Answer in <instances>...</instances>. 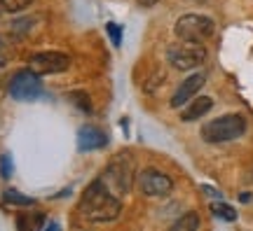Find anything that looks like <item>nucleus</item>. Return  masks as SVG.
<instances>
[{
    "mask_svg": "<svg viewBox=\"0 0 253 231\" xmlns=\"http://www.w3.org/2000/svg\"><path fill=\"white\" fill-rule=\"evenodd\" d=\"M78 210L84 220H89L94 224H106L118 220L120 213H122V201L120 196H115L108 187L101 182V178H96L91 182L84 194H82L80 203H78Z\"/></svg>",
    "mask_w": 253,
    "mask_h": 231,
    "instance_id": "1",
    "label": "nucleus"
},
{
    "mask_svg": "<svg viewBox=\"0 0 253 231\" xmlns=\"http://www.w3.org/2000/svg\"><path fill=\"white\" fill-rule=\"evenodd\" d=\"M202 138L207 142H230L246 133V119L242 115H223L202 126Z\"/></svg>",
    "mask_w": 253,
    "mask_h": 231,
    "instance_id": "2",
    "label": "nucleus"
},
{
    "mask_svg": "<svg viewBox=\"0 0 253 231\" xmlns=\"http://www.w3.org/2000/svg\"><path fill=\"white\" fill-rule=\"evenodd\" d=\"M101 182L120 198L129 194L131 182H134V164L129 159V154H118L115 159L110 161L106 170H103V175H101Z\"/></svg>",
    "mask_w": 253,
    "mask_h": 231,
    "instance_id": "3",
    "label": "nucleus"
},
{
    "mask_svg": "<svg viewBox=\"0 0 253 231\" xmlns=\"http://www.w3.org/2000/svg\"><path fill=\"white\" fill-rule=\"evenodd\" d=\"M173 33H176V37L181 42L202 45V42H207L209 37L216 33V24H213L211 17H204V14H183L176 21Z\"/></svg>",
    "mask_w": 253,
    "mask_h": 231,
    "instance_id": "4",
    "label": "nucleus"
},
{
    "mask_svg": "<svg viewBox=\"0 0 253 231\" xmlns=\"http://www.w3.org/2000/svg\"><path fill=\"white\" fill-rule=\"evenodd\" d=\"M167 61L171 63L176 70H195L207 61V49L195 42H185V45H173L167 49Z\"/></svg>",
    "mask_w": 253,
    "mask_h": 231,
    "instance_id": "5",
    "label": "nucleus"
},
{
    "mask_svg": "<svg viewBox=\"0 0 253 231\" xmlns=\"http://www.w3.org/2000/svg\"><path fill=\"white\" fill-rule=\"evenodd\" d=\"M9 96L14 100H36V98L42 96V82H40V75L33 72L31 68L28 70H17L12 75V80L7 84Z\"/></svg>",
    "mask_w": 253,
    "mask_h": 231,
    "instance_id": "6",
    "label": "nucleus"
},
{
    "mask_svg": "<svg viewBox=\"0 0 253 231\" xmlns=\"http://www.w3.org/2000/svg\"><path fill=\"white\" fill-rule=\"evenodd\" d=\"M136 187H138V192H141L143 196H153V198H157V196L171 194L173 180L169 178L167 173H162V170L145 168L143 173H138V178H136Z\"/></svg>",
    "mask_w": 253,
    "mask_h": 231,
    "instance_id": "7",
    "label": "nucleus"
},
{
    "mask_svg": "<svg viewBox=\"0 0 253 231\" xmlns=\"http://www.w3.org/2000/svg\"><path fill=\"white\" fill-rule=\"evenodd\" d=\"M28 66L38 75H56L71 68V56L63 52H38L28 59Z\"/></svg>",
    "mask_w": 253,
    "mask_h": 231,
    "instance_id": "8",
    "label": "nucleus"
},
{
    "mask_svg": "<svg viewBox=\"0 0 253 231\" xmlns=\"http://www.w3.org/2000/svg\"><path fill=\"white\" fill-rule=\"evenodd\" d=\"M207 84V75L204 72H195V75H190L188 80L181 82V87L173 91L171 100H169V105L173 107V110H178V107H183L188 100H192V98L199 94V89Z\"/></svg>",
    "mask_w": 253,
    "mask_h": 231,
    "instance_id": "9",
    "label": "nucleus"
},
{
    "mask_svg": "<svg viewBox=\"0 0 253 231\" xmlns=\"http://www.w3.org/2000/svg\"><path fill=\"white\" fill-rule=\"evenodd\" d=\"M108 145V135L101 131L99 126H82L78 131V147L82 152H91V150H101Z\"/></svg>",
    "mask_w": 253,
    "mask_h": 231,
    "instance_id": "10",
    "label": "nucleus"
},
{
    "mask_svg": "<svg viewBox=\"0 0 253 231\" xmlns=\"http://www.w3.org/2000/svg\"><path fill=\"white\" fill-rule=\"evenodd\" d=\"M211 107H213V98L211 96H195L183 105L181 119L183 122H197V119H202L204 115L211 112Z\"/></svg>",
    "mask_w": 253,
    "mask_h": 231,
    "instance_id": "11",
    "label": "nucleus"
},
{
    "mask_svg": "<svg viewBox=\"0 0 253 231\" xmlns=\"http://www.w3.org/2000/svg\"><path fill=\"white\" fill-rule=\"evenodd\" d=\"M199 229V217L197 213H185L173 222V231H195Z\"/></svg>",
    "mask_w": 253,
    "mask_h": 231,
    "instance_id": "12",
    "label": "nucleus"
},
{
    "mask_svg": "<svg viewBox=\"0 0 253 231\" xmlns=\"http://www.w3.org/2000/svg\"><path fill=\"white\" fill-rule=\"evenodd\" d=\"M211 213L220 217V220H225V222H235L237 220V210L232 205L223 203V201H216V203H211Z\"/></svg>",
    "mask_w": 253,
    "mask_h": 231,
    "instance_id": "13",
    "label": "nucleus"
},
{
    "mask_svg": "<svg viewBox=\"0 0 253 231\" xmlns=\"http://www.w3.org/2000/svg\"><path fill=\"white\" fill-rule=\"evenodd\" d=\"M2 198H5V203H9V205H24V208L36 205V201H33L31 196H24L21 192H17V189H7V192L2 194Z\"/></svg>",
    "mask_w": 253,
    "mask_h": 231,
    "instance_id": "14",
    "label": "nucleus"
},
{
    "mask_svg": "<svg viewBox=\"0 0 253 231\" xmlns=\"http://www.w3.org/2000/svg\"><path fill=\"white\" fill-rule=\"evenodd\" d=\"M33 0H0V7L5 9V12H21V9H26Z\"/></svg>",
    "mask_w": 253,
    "mask_h": 231,
    "instance_id": "15",
    "label": "nucleus"
},
{
    "mask_svg": "<svg viewBox=\"0 0 253 231\" xmlns=\"http://www.w3.org/2000/svg\"><path fill=\"white\" fill-rule=\"evenodd\" d=\"M106 33L110 35V40H113V45H115V47L122 45V28H120L115 21H108V26H106Z\"/></svg>",
    "mask_w": 253,
    "mask_h": 231,
    "instance_id": "16",
    "label": "nucleus"
},
{
    "mask_svg": "<svg viewBox=\"0 0 253 231\" xmlns=\"http://www.w3.org/2000/svg\"><path fill=\"white\" fill-rule=\"evenodd\" d=\"M68 98H71V100L75 103V105H80L82 110H84V112H89V110H91L89 103H84V100H87V96H84V94H80V91H75V94H71Z\"/></svg>",
    "mask_w": 253,
    "mask_h": 231,
    "instance_id": "17",
    "label": "nucleus"
},
{
    "mask_svg": "<svg viewBox=\"0 0 253 231\" xmlns=\"http://www.w3.org/2000/svg\"><path fill=\"white\" fill-rule=\"evenodd\" d=\"M0 173H2V178H9V173H12V164H9V157H0Z\"/></svg>",
    "mask_w": 253,
    "mask_h": 231,
    "instance_id": "18",
    "label": "nucleus"
},
{
    "mask_svg": "<svg viewBox=\"0 0 253 231\" xmlns=\"http://www.w3.org/2000/svg\"><path fill=\"white\" fill-rule=\"evenodd\" d=\"M202 192H204L207 196H211V198H220V194H218L213 187H209V185H202Z\"/></svg>",
    "mask_w": 253,
    "mask_h": 231,
    "instance_id": "19",
    "label": "nucleus"
},
{
    "mask_svg": "<svg viewBox=\"0 0 253 231\" xmlns=\"http://www.w3.org/2000/svg\"><path fill=\"white\" fill-rule=\"evenodd\" d=\"M157 2H160V0H136V5H138V7H155Z\"/></svg>",
    "mask_w": 253,
    "mask_h": 231,
    "instance_id": "20",
    "label": "nucleus"
},
{
    "mask_svg": "<svg viewBox=\"0 0 253 231\" xmlns=\"http://www.w3.org/2000/svg\"><path fill=\"white\" fill-rule=\"evenodd\" d=\"M5 61H7V54H5V45L0 40V66H5Z\"/></svg>",
    "mask_w": 253,
    "mask_h": 231,
    "instance_id": "21",
    "label": "nucleus"
},
{
    "mask_svg": "<svg viewBox=\"0 0 253 231\" xmlns=\"http://www.w3.org/2000/svg\"><path fill=\"white\" fill-rule=\"evenodd\" d=\"M246 182H249V185H253V168L246 170Z\"/></svg>",
    "mask_w": 253,
    "mask_h": 231,
    "instance_id": "22",
    "label": "nucleus"
},
{
    "mask_svg": "<svg viewBox=\"0 0 253 231\" xmlns=\"http://www.w3.org/2000/svg\"><path fill=\"white\" fill-rule=\"evenodd\" d=\"M239 198H242V201H244V203H249V201H251V194H246V192H244V194L239 196Z\"/></svg>",
    "mask_w": 253,
    "mask_h": 231,
    "instance_id": "23",
    "label": "nucleus"
},
{
    "mask_svg": "<svg viewBox=\"0 0 253 231\" xmlns=\"http://www.w3.org/2000/svg\"><path fill=\"white\" fill-rule=\"evenodd\" d=\"M195 2H199V5H209V2H216V0H195Z\"/></svg>",
    "mask_w": 253,
    "mask_h": 231,
    "instance_id": "24",
    "label": "nucleus"
},
{
    "mask_svg": "<svg viewBox=\"0 0 253 231\" xmlns=\"http://www.w3.org/2000/svg\"><path fill=\"white\" fill-rule=\"evenodd\" d=\"M0 68H2V66H0Z\"/></svg>",
    "mask_w": 253,
    "mask_h": 231,
    "instance_id": "25",
    "label": "nucleus"
}]
</instances>
